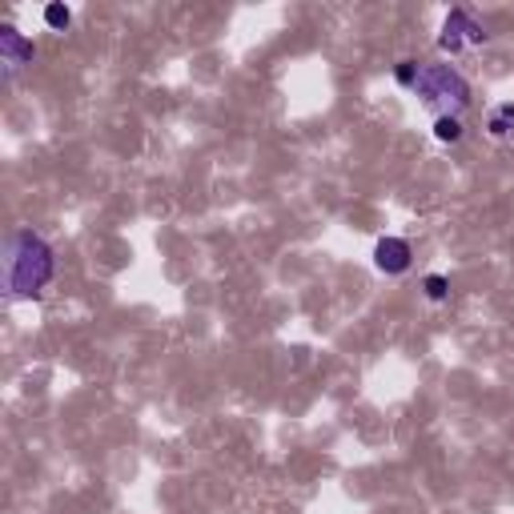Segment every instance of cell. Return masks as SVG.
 Instances as JSON below:
<instances>
[{"label": "cell", "instance_id": "1", "mask_svg": "<svg viewBox=\"0 0 514 514\" xmlns=\"http://www.w3.org/2000/svg\"><path fill=\"white\" fill-rule=\"evenodd\" d=\"M57 278V254L40 234L20 229L8 246V274L5 286L13 298H40Z\"/></svg>", "mask_w": 514, "mask_h": 514}, {"label": "cell", "instance_id": "2", "mask_svg": "<svg viewBox=\"0 0 514 514\" xmlns=\"http://www.w3.org/2000/svg\"><path fill=\"white\" fill-rule=\"evenodd\" d=\"M418 93L422 105L430 109H442V117H458V109L470 105V85L458 68L450 65H422L418 68V80L410 85Z\"/></svg>", "mask_w": 514, "mask_h": 514}, {"label": "cell", "instance_id": "3", "mask_svg": "<svg viewBox=\"0 0 514 514\" xmlns=\"http://www.w3.org/2000/svg\"><path fill=\"white\" fill-rule=\"evenodd\" d=\"M482 40H487V28H482V20L470 8H455V13L442 20V37H438L442 53H462V48L482 45Z\"/></svg>", "mask_w": 514, "mask_h": 514}, {"label": "cell", "instance_id": "4", "mask_svg": "<svg viewBox=\"0 0 514 514\" xmlns=\"http://www.w3.org/2000/svg\"><path fill=\"white\" fill-rule=\"evenodd\" d=\"M410 261H414V249H410L406 237H382L374 246V266L382 269V274H390V278L406 274Z\"/></svg>", "mask_w": 514, "mask_h": 514}, {"label": "cell", "instance_id": "5", "mask_svg": "<svg viewBox=\"0 0 514 514\" xmlns=\"http://www.w3.org/2000/svg\"><path fill=\"white\" fill-rule=\"evenodd\" d=\"M0 57H5V68H8V73H16V68L33 65L37 45H33V40H28L25 33H16L13 25H0Z\"/></svg>", "mask_w": 514, "mask_h": 514}, {"label": "cell", "instance_id": "6", "mask_svg": "<svg viewBox=\"0 0 514 514\" xmlns=\"http://www.w3.org/2000/svg\"><path fill=\"white\" fill-rule=\"evenodd\" d=\"M487 129H490V137H498V141L514 137V100H502V105L490 109Z\"/></svg>", "mask_w": 514, "mask_h": 514}, {"label": "cell", "instance_id": "7", "mask_svg": "<svg viewBox=\"0 0 514 514\" xmlns=\"http://www.w3.org/2000/svg\"><path fill=\"white\" fill-rule=\"evenodd\" d=\"M435 137L442 141V145H455V141L462 137V121H458V117H442V113H438V121H435Z\"/></svg>", "mask_w": 514, "mask_h": 514}, {"label": "cell", "instance_id": "8", "mask_svg": "<svg viewBox=\"0 0 514 514\" xmlns=\"http://www.w3.org/2000/svg\"><path fill=\"white\" fill-rule=\"evenodd\" d=\"M45 25L53 28V33H65V28L73 25V8L68 5H48L45 8Z\"/></svg>", "mask_w": 514, "mask_h": 514}, {"label": "cell", "instance_id": "9", "mask_svg": "<svg viewBox=\"0 0 514 514\" xmlns=\"http://www.w3.org/2000/svg\"><path fill=\"white\" fill-rule=\"evenodd\" d=\"M422 289H426L430 301H446V298H450V281L442 278V274H430L426 281H422Z\"/></svg>", "mask_w": 514, "mask_h": 514}, {"label": "cell", "instance_id": "10", "mask_svg": "<svg viewBox=\"0 0 514 514\" xmlns=\"http://www.w3.org/2000/svg\"><path fill=\"white\" fill-rule=\"evenodd\" d=\"M418 68H422L418 60H402V65L394 68V80H398L402 89H410V85H414V80H418Z\"/></svg>", "mask_w": 514, "mask_h": 514}]
</instances>
